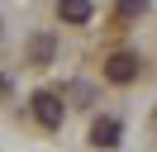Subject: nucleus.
Instances as JSON below:
<instances>
[{
    "mask_svg": "<svg viewBox=\"0 0 157 152\" xmlns=\"http://www.w3.org/2000/svg\"><path fill=\"white\" fill-rule=\"evenodd\" d=\"M138 71H143V62H138L133 52H114V57L105 62V76H109L114 86H128V81H138Z\"/></svg>",
    "mask_w": 157,
    "mask_h": 152,
    "instance_id": "1",
    "label": "nucleus"
},
{
    "mask_svg": "<svg viewBox=\"0 0 157 152\" xmlns=\"http://www.w3.org/2000/svg\"><path fill=\"white\" fill-rule=\"evenodd\" d=\"M33 119H38L43 128H57V124H62V95L38 90V95H33Z\"/></svg>",
    "mask_w": 157,
    "mask_h": 152,
    "instance_id": "2",
    "label": "nucleus"
},
{
    "mask_svg": "<svg viewBox=\"0 0 157 152\" xmlns=\"http://www.w3.org/2000/svg\"><path fill=\"white\" fill-rule=\"evenodd\" d=\"M57 14H62V24H90L95 5L90 0H57Z\"/></svg>",
    "mask_w": 157,
    "mask_h": 152,
    "instance_id": "3",
    "label": "nucleus"
},
{
    "mask_svg": "<svg viewBox=\"0 0 157 152\" xmlns=\"http://www.w3.org/2000/svg\"><path fill=\"white\" fill-rule=\"evenodd\" d=\"M119 119H95L90 124V142H95V147H119Z\"/></svg>",
    "mask_w": 157,
    "mask_h": 152,
    "instance_id": "4",
    "label": "nucleus"
},
{
    "mask_svg": "<svg viewBox=\"0 0 157 152\" xmlns=\"http://www.w3.org/2000/svg\"><path fill=\"white\" fill-rule=\"evenodd\" d=\"M52 52H57L52 33H33V38H29V62H33V66H48V62H52Z\"/></svg>",
    "mask_w": 157,
    "mask_h": 152,
    "instance_id": "5",
    "label": "nucleus"
},
{
    "mask_svg": "<svg viewBox=\"0 0 157 152\" xmlns=\"http://www.w3.org/2000/svg\"><path fill=\"white\" fill-rule=\"evenodd\" d=\"M147 0H119V14H143Z\"/></svg>",
    "mask_w": 157,
    "mask_h": 152,
    "instance_id": "6",
    "label": "nucleus"
}]
</instances>
